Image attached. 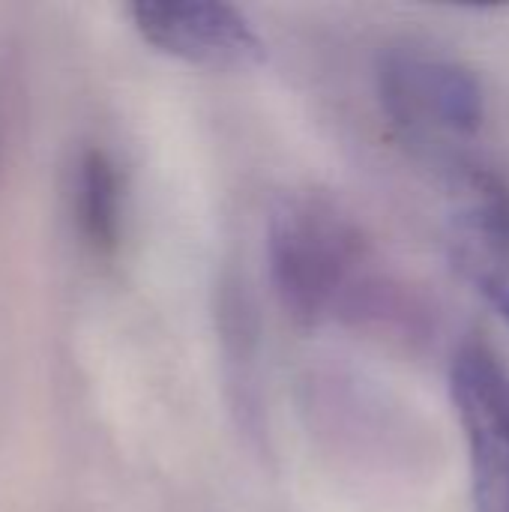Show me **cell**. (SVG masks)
I'll use <instances>...</instances> for the list:
<instances>
[{"label":"cell","mask_w":509,"mask_h":512,"mask_svg":"<svg viewBox=\"0 0 509 512\" xmlns=\"http://www.w3.org/2000/svg\"><path fill=\"white\" fill-rule=\"evenodd\" d=\"M270 279L282 309L309 327L357 324L426 333V303L378 258L363 228L330 198L288 195L267 228Z\"/></svg>","instance_id":"1"},{"label":"cell","mask_w":509,"mask_h":512,"mask_svg":"<svg viewBox=\"0 0 509 512\" xmlns=\"http://www.w3.org/2000/svg\"><path fill=\"white\" fill-rule=\"evenodd\" d=\"M378 99L399 138L429 156L474 141L486 120V93L474 69L420 42H399L381 54Z\"/></svg>","instance_id":"2"},{"label":"cell","mask_w":509,"mask_h":512,"mask_svg":"<svg viewBox=\"0 0 509 512\" xmlns=\"http://www.w3.org/2000/svg\"><path fill=\"white\" fill-rule=\"evenodd\" d=\"M450 390L468 444L474 512H509V366L468 342L453 357Z\"/></svg>","instance_id":"3"},{"label":"cell","mask_w":509,"mask_h":512,"mask_svg":"<svg viewBox=\"0 0 509 512\" xmlns=\"http://www.w3.org/2000/svg\"><path fill=\"white\" fill-rule=\"evenodd\" d=\"M129 15L150 45L192 66L252 69L267 57L249 18L222 0H141Z\"/></svg>","instance_id":"4"},{"label":"cell","mask_w":509,"mask_h":512,"mask_svg":"<svg viewBox=\"0 0 509 512\" xmlns=\"http://www.w3.org/2000/svg\"><path fill=\"white\" fill-rule=\"evenodd\" d=\"M450 255L462 276L509 321V207L483 198L450 225Z\"/></svg>","instance_id":"5"},{"label":"cell","mask_w":509,"mask_h":512,"mask_svg":"<svg viewBox=\"0 0 509 512\" xmlns=\"http://www.w3.org/2000/svg\"><path fill=\"white\" fill-rule=\"evenodd\" d=\"M72 216L87 252L99 261L114 258L120 249L123 198L117 165L102 147L81 150L72 168Z\"/></svg>","instance_id":"6"}]
</instances>
